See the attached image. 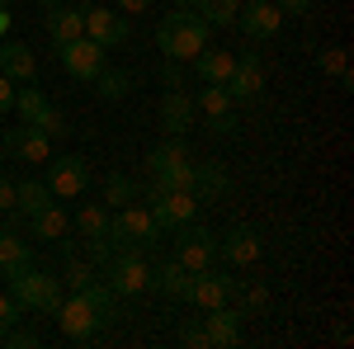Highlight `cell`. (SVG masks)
<instances>
[{
  "label": "cell",
  "instance_id": "obj_1",
  "mask_svg": "<svg viewBox=\"0 0 354 349\" xmlns=\"http://www.w3.org/2000/svg\"><path fill=\"white\" fill-rule=\"evenodd\" d=\"M208 38H213V28L203 24L194 10H185V5H175L161 24H156V48L165 57H175V62H194V57L208 48Z\"/></svg>",
  "mask_w": 354,
  "mask_h": 349
},
{
  "label": "cell",
  "instance_id": "obj_2",
  "mask_svg": "<svg viewBox=\"0 0 354 349\" xmlns=\"http://www.w3.org/2000/svg\"><path fill=\"white\" fill-rule=\"evenodd\" d=\"M10 279V297L19 302V307H38V312H48L53 317L57 307H62V279L48 274V269H15V274H5Z\"/></svg>",
  "mask_w": 354,
  "mask_h": 349
},
{
  "label": "cell",
  "instance_id": "obj_3",
  "mask_svg": "<svg viewBox=\"0 0 354 349\" xmlns=\"http://www.w3.org/2000/svg\"><path fill=\"white\" fill-rule=\"evenodd\" d=\"M161 241V227H156V217H151V208L147 203H123L118 213L109 217V245L118 250V245H137V250H151V245Z\"/></svg>",
  "mask_w": 354,
  "mask_h": 349
},
{
  "label": "cell",
  "instance_id": "obj_4",
  "mask_svg": "<svg viewBox=\"0 0 354 349\" xmlns=\"http://www.w3.org/2000/svg\"><path fill=\"white\" fill-rule=\"evenodd\" d=\"M104 279H109L113 297H137L151 288V269L137 255V245H118L109 260H104Z\"/></svg>",
  "mask_w": 354,
  "mask_h": 349
},
{
  "label": "cell",
  "instance_id": "obj_5",
  "mask_svg": "<svg viewBox=\"0 0 354 349\" xmlns=\"http://www.w3.org/2000/svg\"><path fill=\"white\" fill-rule=\"evenodd\" d=\"M147 165H151V180H156L161 189H189L194 194V156L185 151L180 137L161 142V147L147 156Z\"/></svg>",
  "mask_w": 354,
  "mask_h": 349
},
{
  "label": "cell",
  "instance_id": "obj_6",
  "mask_svg": "<svg viewBox=\"0 0 354 349\" xmlns=\"http://www.w3.org/2000/svg\"><path fill=\"white\" fill-rule=\"evenodd\" d=\"M147 208H151V217H156V227L161 232H180L185 222H194L198 217V198H194L189 189H161L156 180L147 185Z\"/></svg>",
  "mask_w": 354,
  "mask_h": 349
},
{
  "label": "cell",
  "instance_id": "obj_7",
  "mask_svg": "<svg viewBox=\"0 0 354 349\" xmlns=\"http://www.w3.org/2000/svg\"><path fill=\"white\" fill-rule=\"evenodd\" d=\"M53 317H57V326H62V335H66V340H76V345H90V340L104 330L100 312L90 307V297H85V293L62 297V307H57Z\"/></svg>",
  "mask_w": 354,
  "mask_h": 349
},
{
  "label": "cell",
  "instance_id": "obj_8",
  "mask_svg": "<svg viewBox=\"0 0 354 349\" xmlns=\"http://www.w3.org/2000/svg\"><path fill=\"white\" fill-rule=\"evenodd\" d=\"M57 62H62V71L71 76V81H95L104 66H109V57H104V48L95 43V38H71V43H62L57 48Z\"/></svg>",
  "mask_w": 354,
  "mask_h": 349
},
{
  "label": "cell",
  "instance_id": "obj_9",
  "mask_svg": "<svg viewBox=\"0 0 354 349\" xmlns=\"http://www.w3.org/2000/svg\"><path fill=\"white\" fill-rule=\"evenodd\" d=\"M48 194L53 198H81L90 185V161L85 156H48Z\"/></svg>",
  "mask_w": 354,
  "mask_h": 349
},
{
  "label": "cell",
  "instance_id": "obj_10",
  "mask_svg": "<svg viewBox=\"0 0 354 349\" xmlns=\"http://www.w3.org/2000/svg\"><path fill=\"white\" fill-rule=\"evenodd\" d=\"M85 38H95L100 48H123L133 38V24L123 10H104V5H90L85 10Z\"/></svg>",
  "mask_w": 354,
  "mask_h": 349
},
{
  "label": "cell",
  "instance_id": "obj_11",
  "mask_svg": "<svg viewBox=\"0 0 354 349\" xmlns=\"http://www.w3.org/2000/svg\"><path fill=\"white\" fill-rule=\"evenodd\" d=\"M180 232H185V236H180V245H175V260L189 269V274H203V269H213L218 236H213V232H203V227H194V222H185Z\"/></svg>",
  "mask_w": 354,
  "mask_h": 349
},
{
  "label": "cell",
  "instance_id": "obj_12",
  "mask_svg": "<svg viewBox=\"0 0 354 349\" xmlns=\"http://www.w3.org/2000/svg\"><path fill=\"white\" fill-rule=\"evenodd\" d=\"M241 321H245V312H241V307H232V302H222V307H213V312H203L208 349H236V345H241Z\"/></svg>",
  "mask_w": 354,
  "mask_h": 349
},
{
  "label": "cell",
  "instance_id": "obj_13",
  "mask_svg": "<svg viewBox=\"0 0 354 349\" xmlns=\"http://www.w3.org/2000/svg\"><path fill=\"white\" fill-rule=\"evenodd\" d=\"M5 151H10L19 165H48L53 142L38 133L33 123H19V128H5Z\"/></svg>",
  "mask_w": 354,
  "mask_h": 349
},
{
  "label": "cell",
  "instance_id": "obj_14",
  "mask_svg": "<svg viewBox=\"0 0 354 349\" xmlns=\"http://www.w3.org/2000/svg\"><path fill=\"white\" fill-rule=\"evenodd\" d=\"M227 95H232V104H245V100H255L260 90H265V66H260V53H241L236 57V66H232V76L222 85Z\"/></svg>",
  "mask_w": 354,
  "mask_h": 349
},
{
  "label": "cell",
  "instance_id": "obj_15",
  "mask_svg": "<svg viewBox=\"0 0 354 349\" xmlns=\"http://www.w3.org/2000/svg\"><path fill=\"white\" fill-rule=\"evenodd\" d=\"M236 28H241L245 38H274L283 28V10L274 0H250V5L236 10Z\"/></svg>",
  "mask_w": 354,
  "mask_h": 349
},
{
  "label": "cell",
  "instance_id": "obj_16",
  "mask_svg": "<svg viewBox=\"0 0 354 349\" xmlns=\"http://www.w3.org/2000/svg\"><path fill=\"white\" fill-rule=\"evenodd\" d=\"M241 283L232 279V274H218V269H203V274H194V288H189V302H198L203 312H213L222 302H232Z\"/></svg>",
  "mask_w": 354,
  "mask_h": 349
},
{
  "label": "cell",
  "instance_id": "obj_17",
  "mask_svg": "<svg viewBox=\"0 0 354 349\" xmlns=\"http://www.w3.org/2000/svg\"><path fill=\"white\" fill-rule=\"evenodd\" d=\"M218 255L227 260V265H236V269H250L255 260H260V236H255L250 227H232V232L218 236Z\"/></svg>",
  "mask_w": 354,
  "mask_h": 349
},
{
  "label": "cell",
  "instance_id": "obj_18",
  "mask_svg": "<svg viewBox=\"0 0 354 349\" xmlns=\"http://www.w3.org/2000/svg\"><path fill=\"white\" fill-rule=\"evenodd\" d=\"M151 288L165 297V302H189V288H194V274L180 260H165L161 269H151Z\"/></svg>",
  "mask_w": 354,
  "mask_h": 349
},
{
  "label": "cell",
  "instance_id": "obj_19",
  "mask_svg": "<svg viewBox=\"0 0 354 349\" xmlns=\"http://www.w3.org/2000/svg\"><path fill=\"white\" fill-rule=\"evenodd\" d=\"M0 76H10L15 85H28L38 76V57L28 43H0Z\"/></svg>",
  "mask_w": 354,
  "mask_h": 349
},
{
  "label": "cell",
  "instance_id": "obj_20",
  "mask_svg": "<svg viewBox=\"0 0 354 349\" xmlns=\"http://www.w3.org/2000/svg\"><path fill=\"white\" fill-rule=\"evenodd\" d=\"M161 128H165V137H185L194 128V100L185 95V90H165V100H161Z\"/></svg>",
  "mask_w": 354,
  "mask_h": 349
},
{
  "label": "cell",
  "instance_id": "obj_21",
  "mask_svg": "<svg viewBox=\"0 0 354 349\" xmlns=\"http://www.w3.org/2000/svg\"><path fill=\"white\" fill-rule=\"evenodd\" d=\"M28 227H33V236H38V241H66V232H71V217H66V208H62V203H48V208H38V213L28 217Z\"/></svg>",
  "mask_w": 354,
  "mask_h": 349
},
{
  "label": "cell",
  "instance_id": "obj_22",
  "mask_svg": "<svg viewBox=\"0 0 354 349\" xmlns=\"http://www.w3.org/2000/svg\"><path fill=\"white\" fill-rule=\"evenodd\" d=\"M81 33H85V10H71V5H53L48 10V38H53L57 48L71 43V38H81Z\"/></svg>",
  "mask_w": 354,
  "mask_h": 349
},
{
  "label": "cell",
  "instance_id": "obj_23",
  "mask_svg": "<svg viewBox=\"0 0 354 349\" xmlns=\"http://www.w3.org/2000/svg\"><path fill=\"white\" fill-rule=\"evenodd\" d=\"M232 66H236V53H222V48H203V53L194 57V71H198L203 85H227Z\"/></svg>",
  "mask_w": 354,
  "mask_h": 349
},
{
  "label": "cell",
  "instance_id": "obj_24",
  "mask_svg": "<svg viewBox=\"0 0 354 349\" xmlns=\"http://www.w3.org/2000/svg\"><path fill=\"white\" fill-rule=\"evenodd\" d=\"M24 265H33V250L24 245V236L15 227H0V274H15Z\"/></svg>",
  "mask_w": 354,
  "mask_h": 349
},
{
  "label": "cell",
  "instance_id": "obj_25",
  "mask_svg": "<svg viewBox=\"0 0 354 349\" xmlns=\"http://www.w3.org/2000/svg\"><path fill=\"white\" fill-rule=\"evenodd\" d=\"M189 10H194V15H198L208 28H232V24H236L241 0H189Z\"/></svg>",
  "mask_w": 354,
  "mask_h": 349
},
{
  "label": "cell",
  "instance_id": "obj_26",
  "mask_svg": "<svg viewBox=\"0 0 354 349\" xmlns=\"http://www.w3.org/2000/svg\"><path fill=\"white\" fill-rule=\"evenodd\" d=\"M48 203H53V194H48L43 180H15V213L33 217L38 208H48Z\"/></svg>",
  "mask_w": 354,
  "mask_h": 349
},
{
  "label": "cell",
  "instance_id": "obj_27",
  "mask_svg": "<svg viewBox=\"0 0 354 349\" xmlns=\"http://www.w3.org/2000/svg\"><path fill=\"white\" fill-rule=\"evenodd\" d=\"M222 194H227V175L218 165H194V198L203 203V198H222Z\"/></svg>",
  "mask_w": 354,
  "mask_h": 349
},
{
  "label": "cell",
  "instance_id": "obj_28",
  "mask_svg": "<svg viewBox=\"0 0 354 349\" xmlns=\"http://www.w3.org/2000/svg\"><path fill=\"white\" fill-rule=\"evenodd\" d=\"M48 109V95L43 90H33V81L28 85H15V113H19V123H38V113Z\"/></svg>",
  "mask_w": 354,
  "mask_h": 349
},
{
  "label": "cell",
  "instance_id": "obj_29",
  "mask_svg": "<svg viewBox=\"0 0 354 349\" xmlns=\"http://www.w3.org/2000/svg\"><path fill=\"white\" fill-rule=\"evenodd\" d=\"M90 85H100V100L118 104V100H123V95L133 90V76H128V71H113V66H104V71H100V76H95Z\"/></svg>",
  "mask_w": 354,
  "mask_h": 349
},
{
  "label": "cell",
  "instance_id": "obj_30",
  "mask_svg": "<svg viewBox=\"0 0 354 349\" xmlns=\"http://www.w3.org/2000/svg\"><path fill=\"white\" fill-rule=\"evenodd\" d=\"M81 232H85V241H109V208H104V203H85L81 208Z\"/></svg>",
  "mask_w": 354,
  "mask_h": 349
},
{
  "label": "cell",
  "instance_id": "obj_31",
  "mask_svg": "<svg viewBox=\"0 0 354 349\" xmlns=\"http://www.w3.org/2000/svg\"><path fill=\"white\" fill-rule=\"evenodd\" d=\"M194 109H203L208 118H222V113H232V95H227L222 85H208V90H198Z\"/></svg>",
  "mask_w": 354,
  "mask_h": 349
},
{
  "label": "cell",
  "instance_id": "obj_32",
  "mask_svg": "<svg viewBox=\"0 0 354 349\" xmlns=\"http://www.w3.org/2000/svg\"><path fill=\"white\" fill-rule=\"evenodd\" d=\"M81 293L90 297V307L100 312V321H104V326H109L113 317H118V312H113V288H109V283H100V279H95V283H85Z\"/></svg>",
  "mask_w": 354,
  "mask_h": 349
},
{
  "label": "cell",
  "instance_id": "obj_33",
  "mask_svg": "<svg viewBox=\"0 0 354 349\" xmlns=\"http://www.w3.org/2000/svg\"><path fill=\"white\" fill-rule=\"evenodd\" d=\"M137 198V185L128 175H109L104 180V208H123V203H133Z\"/></svg>",
  "mask_w": 354,
  "mask_h": 349
},
{
  "label": "cell",
  "instance_id": "obj_34",
  "mask_svg": "<svg viewBox=\"0 0 354 349\" xmlns=\"http://www.w3.org/2000/svg\"><path fill=\"white\" fill-rule=\"evenodd\" d=\"M33 128H38V133L48 137V142H57V137H66V133H71V128H66V113H62L57 104H48V109H43Z\"/></svg>",
  "mask_w": 354,
  "mask_h": 349
},
{
  "label": "cell",
  "instance_id": "obj_35",
  "mask_svg": "<svg viewBox=\"0 0 354 349\" xmlns=\"http://www.w3.org/2000/svg\"><path fill=\"white\" fill-rule=\"evenodd\" d=\"M95 279H100V269L90 265V260H71V265H66V274H62V283H66L71 293H81L85 283H95Z\"/></svg>",
  "mask_w": 354,
  "mask_h": 349
},
{
  "label": "cell",
  "instance_id": "obj_36",
  "mask_svg": "<svg viewBox=\"0 0 354 349\" xmlns=\"http://www.w3.org/2000/svg\"><path fill=\"white\" fill-rule=\"evenodd\" d=\"M317 66H322V76L340 81V76L350 71V53H345V48H326V53H317Z\"/></svg>",
  "mask_w": 354,
  "mask_h": 349
},
{
  "label": "cell",
  "instance_id": "obj_37",
  "mask_svg": "<svg viewBox=\"0 0 354 349\" xmlns=\"http://www.w3.org/2000/svg\"><path fill=\"white\" fill-rule=\"evenodd\" d=\"M232 297H241V312H245V317H260V312L270 307V293H265L260 283H255V288H236Z\"/></svg>",
  "mask_w": 354,
  "mask_h": 349
},
{
  "label": "cell",
  "instance_id": "obj_38",
  "mask_svg": "<svg viewBox=\"0 0 354 349\" xmlns=\"http://www.w3.org/2000/svg\"><path fill=\"white\" fill-rule=\"evenodd\" d=\"M19 321H24V307H19L10 293H0V335H5L10 326H19Z\"/></svg>",
  "mask_w": 354,
  "mask_h": 349
},
{
  "label": "cell",
  "instance_id": "obj_39",
  "mask_svg": "<svg viewBox=\"0 0 354 349\" xmlns=\"http://www.w3.org/2000/svg\"><path fill=\"white\" fill-rule=\"evenodd\" d=\"M161 85H165V90H185V62L165 57V66H161Z\"/></svg>",
  "mask_w": 354,
  "mask_h": 349
},
{
  "label": "cell",
  "instance_id": "obj_40",
  "mask_svg": "<svg viewBox=\"0 0 354 349\" xmlns=\"http://www.w3.org/2000/svg\"><path fill=\"white\" fill-rule=\"evenodd\" d=\"M0 345H10V349H38V335H33V330H15V326H10V330L0 335Z\"/></svg>",
  "mask_w": 354,
  "mask_h": 349
},
{
  "label": "cell",
  "instance_id": "obj_41",
  "mask_svg": "<svg viewBox=\"0 0 354 349\" xmlns=\"http://www.w3.org/2000/svg\"><path fill=\"white\" fill-rule=\"evenodd\" d=\"M180 345H185V349H208V335H203V326H185V330H180Z\"/></svg>",
  "mask_w": 354,
  "mask_h": 349
},
{
  "label": "cell",
  "instance_id": "obj_42",
  "mask_svg": "<svg viewBox=\"0 0 354 349\" xmlns=\"http://www.w3.org/2000/svg\"><path fill=\"white\" fill-rule=\"evenodd\" d=\"M0 213H15V180L0 170Z\"/></svg>",
  "mask_w": 354,
  "mask_h": 349
},
{
  "label": "cell",
  "instance_id": "obj_43",
  "mask_svg": "<svg viewBox=\"0 0 354 349\" xmlns=\"http://www.w3.org/2000/svg\"><path fill=\"white\" fill-rule=\"evenodd\" d=\"M10 109H15V81H10V76H0V118H5Z\"/></svg>",
  "mask_w": 354,
  "mask_h": 349
},
{
  "label": "cell",
  "instance_id": "obj_44",
  "mask_svg": "<svg viewBox=\"0 0 354 349\" xmlns=\"http://www.w3.org/2000/svg\"><path fill=\"white\" fill-rule=\"evenodd\" d=\"M208 123H213V133H218V137H236V118H232V113H222V118H208Z\"/></svg>",
  "mask_w": 354,
  "mask_h": 349
},
{
  "label": "cell",
  "instance_id": "obj_45",
  "mask_svg": "<svg viewBox=\"0 0 354 349\" xmlns=\"http://www.w3.org/2000/svg\"><path fill=\"white\" fill-rule=\"evenodd\" d=\"M274 5H279L283 15H307V10H312V0H274Z\"/></svg>",
  "mask_w": 354,
  "mask_h": 349
},
{
  "label": "cell",
  "instance_id": "obj_46",
  "mask_svg": "<svg viewBox=\"0 0 354 349\" xmlns=\"http://www.w3.org/2000/svg\"><path fill=\"white\" fill-rule=\"evenodd\" d=\"M118 10H123V15H147L151 0H118Z\"/></svg>",
  "mask_w": 354,
  "mask_h": 349
},
{
  "label": "cell",
  "instance_id": "obj_47",
  "mask_svg": "<svg viewBox=\"0 0 354 349\" xmlns=\"http://www.w3.org/2000/svg\"><path fill=\"white\" fill-rule=\"evenodd\" d=\"M175 5H185V10H189V0H175Z\"/></svg>",
  "mask_w": 354,
  "mask_h": 349
},
{
  "label": "cell",
  "instance_id": "obj_48",
  "mask_svg": "<svg viewBox=\"0 0 354 349\" xmlns=\"http://www.w3.org/2000/svg\"><path fill=\"white\" fill-rule=\"evenodd\" d=\"M0 10H5V0H0Z\"/></svg>",
  "mask_w": 354,
  "mask_h": 349
},
{
  "label": "cell",
  "instance_id": "obj_49",
  "mask_svg": "<svg viewBox=\"0 0 354 349\" xmlns=\"http://www.w3.org/2000/svg\"><path fill=\"white\" fill-rule=\"evenodd\" d=\"M0 170H5V161H0Z\"/></svg>",
  "mask_w": 354,
  "mask_h": 349
}]
</instances>
